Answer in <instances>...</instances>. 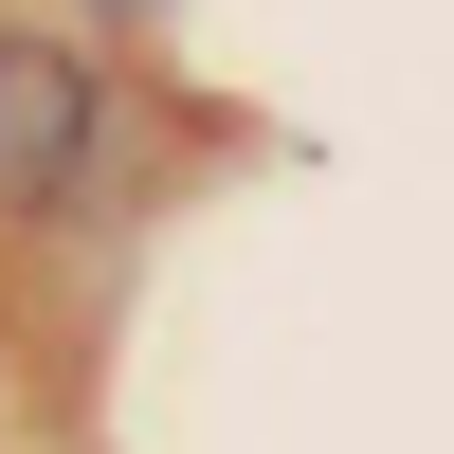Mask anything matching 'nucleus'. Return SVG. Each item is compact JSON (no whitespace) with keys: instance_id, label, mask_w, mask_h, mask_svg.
Masks as SVG:
<instances>
[{"instance_id":"nucleus-1","label":"nucleus","mask_w":454,"mask_h":454,"mask_svg":"<svg viewBox=\"0 0 454 454\" xmlns=\"http://www.w3.org/2000/svg\"><path fill=\"white\" fill-rule=\"evenodd\" d=\"M109 164V73L73 36H0V218H73Z\"/></svg>"},{"instance_id":"nucleus-2","label":"nucleus","mask_w":454,"mask_h":454,"mask_svg":"<svg viewBox=\"0 0 454 454\" xmlns=\"http://www.w3.org/2000/svg\"><path fill=\"white\" fill-rule=\"evenodd\" d=\"M164 19H182V0H109V36H164Z\"/></svg>"}]
</instances>
